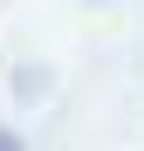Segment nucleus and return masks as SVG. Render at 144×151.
Segmentation results:
<instances>
[{"instance_id":"1","label":"nucleus","mask_w":144,"mask_h":151,"mask_svg":"<svg viewBox=\"0 0 144 151\" xmlns=\"http://www.w3.org/2000/svg\"><path fill=\"white\" fill-rule=\"evenodd\" d=\"M0 151H21V137H14V131H0Z\"/></svg>"}]
</instances>
